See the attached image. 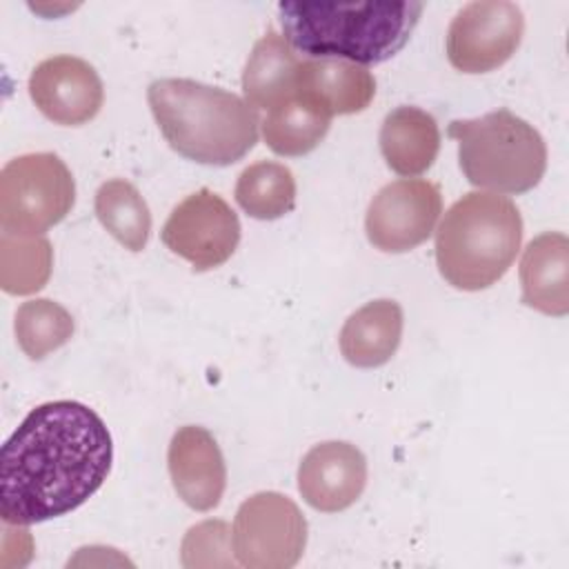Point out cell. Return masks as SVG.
<instances>
[{"mask_svg": "<svg viewBox=\"0 0 569 569\" xmlns=\"http://www.w3.org/2000/svg\"><path fill=\"white\" fill-rule=\"evenodd\" d=\"M113 442L104 420L78 400L31 409L0 458V516L27 527L84 505L107 480Z\"/></svg>", "mask_w": 569, "mask_h": 569, "instance_id": "obj_1", "label": "cell"}, {"mask_svg": "<svg viewBox=\"0 0 569 569\" xmlns=\"http://www.w3.org/2000/svg\"><path fill=\"white\" fill-rule=\"evenodd\" d=\"M422 2H280L287 42L309 58H338L360 67L393 58L411 38Z\"/></svg>", "mask_w": 569, "mask_h": 569, "instance_id": "obj_2", "label": "cell"}, {"mask_svg": "<svg viewBox=\"0 0 569 569\" xmlns=\"http://www.w3.org/2000/svg\"><path fill=\"white\" fill-rule=\"evenodd\" d=\"M164 140L182 158L229 167L258 142V113L240 96L189 78H160L147 89Z\"/></svg>", "mask_w": 569, "mask_h": 569, "instance_id": "obj_3", "label": "cell"}, {"mask_svg": "<svg viewBox=\"0 0 569 569\" xmlns=\"http://www.w3.org/2000/svg\"><path fill=\"white\" fill-rule=\"evenodd\" d=\"M520 242L518 207L505 196L471 191L447 209L436 231V264L451 287L480 291L509 271Z\"/></svg>", "mask_w": 569, "mask_h": 569, "instance_id": "obj_4", "label": "cell"}, {"mask_svg": "<svg viewBox=\"0 0 569 569\" xmlns=\"http://www.w3.org/2000/svg\"><path fill=\"white\" fill-rule=\"evenodd\" d=\"M447 133L458 142L460 169L473 187L525 193L545 176L547 144L540 131L509 109L453 120Z\"/></svg>", "mask_w": 569, "mask_h": 569, "instance_id": "obj_5", "label": "cell"}, {"mask_svg": "<svg viewBox=\"0 0 569 569\" xmlns=\"http://www.w3.org/2000/svg\"><path fill=\"white\" fill-rule=\"evenodd\" d=\"M76 182L56 153H27L0 171V227L9 236H40L67 218Z\"/></svg>", "mask_w": 569, "mask_h": 569, "instance_id": "obj_6", "label": "cell"}, {"mask_svg": "<svg viewBox=\"0 0 569 569\" xmlns=\"http://www.w3.org/2000/svg\"><path fill=\"white\" fill-rule=\"evenodd\" d=\"M231 545L242 567L289 569L307 547V520L284 493L258 491L240 505Z\"/></svg>", "mask_w": 569, "mask_h": 569, "instance_id": "obj_7", "label": "cell"}, {"mask_svg": "<svg viewBox=\"0 0 569 569\" xmlns=\"http://www.w3.org/2000/svg\"><path fill=\"white\" fill-rule=\"evenodd\" d=\"M525 16L507 0L465 4L447 31V58L462 73H487L502 67L520 47Z\"/></svg>", "mask_w": 569, "mask_h": 569, "instance_id": "obj_8", "label": "cell"}, {"mask_svg": "<svg viewBox=\"0 0 569 569\" xmlns=\"http://www.w3.org/2000/svg\"><path fill=\"white\" fill-rule=\"evenodd\" d=\"M160 238L196 271H209L233 256L240 242V220L218 193L202 187L173 207Z\"/></svg>", "mask_w": 569, "mask_h": 569, "instance_id": "obj_9", "label": "cell"}, {"mask_svg": "<svg viewBox=\"0 0 569 569\" xmlns=\"http://www.w3.org/2000/svg\"><path fill=\"white\" fill-rule=\"evenodd\" d=\"M442 213L438 184L422 178H402L385 184L369 202L365 231L385 253H405L422 244Z\"/></svg>", "mask_w": 569, "mask_h": 569, "instance_id": "obj_10", "label": "cell"}, {"mask_svg": "<svg viewBox=\"0 0 569 569\" xmlns=\"http://www.w3.org/2000/svg\"><path fill=\"white\" fill-rule=\"evenodd\" d=\"M29 96L38 111L51 122L80 127L98 116L104 102V87L98 71L87 60L53 56L31 71Z\"/></svg>", "mask_w": 569, "mask_h": 569, "instance_id": "obj_11", "label": "cell"}, {"mask_svg": "<svg viewBox=\"0 0 569 569\" xmlns=\"http://www.w3.org/2000/svg\"><path fill=\"white\" fill-rule=\"evenodd\" d=\"M367 458L342 440L311 447L298 467V491L305 502L325 513L349 509L365 491Z\"/></svg>", "mask_w": 569, "mask_h": 569, "instance_id": "obj_12", "label": "cell"}, {"mask_svg": "<svg viewBox=\"0 0 569 569\" xmlns=\"http://www.w3.org/2000/svg\"><path fill=\"white\" fill-rule=\"evenodd\" d=\"M171 485L196 511H211L220 505L227 487V465L216 438L198 425L180 427L167 451Z\"/></svg>", "mask_w": 569, "mask_h": 569, "instance_id": "obj_13", "label": "cell"}, {"mask_svg": "<svg viewBox=\"0 0 569 569\" xmlns=\"http://www.w3.org/2000/svg\"><path fill=\"white\" fill-rule=\"evenodd\" d=\"M296 93L325 113H360L376 96V80L367 67L338 58L300 60L296 73Z\"/></svg>", "mask_w": 569, "mask_h": 569, "instance_id": "obj_14", "label": "cell"}, {"mask_svg": "<svg viewBox=\"0 0 569 569\" xmlns=\"http://www.w3.org/2000/svg\"><path fill=\"white\" fill-rule=\"evenodd\" d=\"M522 302L547 316L569 311V240L560 231L536 236L520 260Z\"/></svg>", "mask_w": 569, "mask_h": 569, "instance_id": "obj_15", "label": "cell"}, {"mask_svg": "<svg viewBox=\"0 0 569 569\" xmlns=\"http://www.w3.org/2000/svg\"><path fill=\"white\" fill-rule=\"evenodd\" d=\"M402 325V309L396 300H371L345 320L340 329V353L353 367H380L398 351Z\"/></svg>", "mask_w": 569, "mask_h": 569, "instance_id": "obj_16", "label": "cell"}, {"mask_svg": "<svg viewBox=\"0 0 569 569\" xmlns=\"http://www.w3.org/2000/svg\"><path fill=\"white\" fill-rule=\"evenodd\" d=\"M378 140L389 169L405 178L425 173L440 151L438 122L418 107H398L387 113Z\"/></svg>", "mask_w": 569, "mask_h": 569, "instance_id": "obj_17", "label": "cell"}, {"mask_svg": "<svg viewBox=\"0 0 569 569\" xmlns=\"http://www.w3.org/2000/svg\"><path fill=\"white\" fill-rule=\"evenodd\" d=\"M300 60L284 36L267 31L251 49L242 71V91L253 109H273L296 93Z\"/></svg>", "mask_w": 569, "mask_h": 569, "instance_id": "obj_18", "label": "cell"}, {"mask_svg": "<svg viewBox=\"0 0 569 569\" xmlns=\"http://www.w3.org/2000/svg\"><path fill=\"white\" fill-rule=\"evenodd\" d=\"M260 127L262 138L273 153L296 158L313 151L325 140L331 127V116L293 93L289 100L269 109Z\"/></svg>", "mask_w": 569, "mask_h": 569, "instance_id": "obj_19", "label": "cell"}, {"mask_svg": "<svg viewBox=\"0 0 569 569\" xmlns=\"http://www.w3.org/2000/svg\"><path fill=\"white\" fill-rule=\"evenodd\" d=\"M96 216L129 251H142L151 233V211L140 191L122 178L107 180L96 191Z\"/></svg>", "mask_w": 569, "mask_h": 569, "instance_id": "obj_20", "label": "cell"}, {"mask_svg": "<svg viewBox=\"0 0 569 569\" xmlns=\"http://www.w3.org/2000/svg\"><path fill=\"white\" fill-rule=\"evenodd\" d=\"M236 202L256 220L282 218L296 204V178L282 162H253L238 176Z\"/></svg>", "mask_w": 569, "mask_h": 569, "instance_id": "obj_21", "label": "cell"}, {"mask_svg": "<svg viewBox=\"0 0 569 569\" xmlns=\"http://www.w3.org/2000/svg\"><path fill=\"white\" fill-rule=\"evenodd\" d=\"M53 249L42 236L0 238V287L11 296L40 291L51 276Z\"/></svg>", "mask_w": 569, "mask_h": 569, "instance_id": "obj_22", "label": "cell"}, {"mask_svg": "<svg viewBox=\"0 0 569 569\" xmlns=\"http://www.w3.org/2000/svg\"><path fill=\"white\" fill-rule=\"evenodd\" d=\"M13 331L24 356L42 360L71 340L76 322L62 305L49 298H36L18 307Z\"/></svg>", "mask_w": 569, "mask_h": 569, "instance_id": "obj_23", "label": "cell"}, {"mask_svg": "<svg viewBox=\"0 0 569 569\" xmlns=\"http://www.w3.org/2000/svg\"><path fill=\"white\" fill-rule=\"evenodd\" d=\"M180 551L184 567L233 565L231 529L222 520H204L187 531Z\"/></svg>", "mask_w": 569, "mask_h": 569, "instance_id": "obj_24", "label": "cell"}]
</instances>
